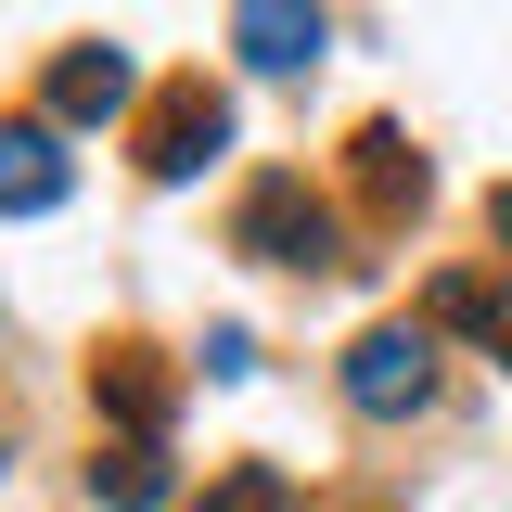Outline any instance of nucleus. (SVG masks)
<instances>
[{"label":"nucleus","mask_w":512,"mask_h":512,"mask_svg":"<svg viewBox=\"0 0 512 512\" xmlns=\"http://www.w3.org/2000/svg\"><path fill=\"white\" fill-rule=\"evenodd\" d=\"M103 410H116L128 436H154V423H167V372H154L141 346H116V359H103Z\"/></svg>","instance_id":"obj_9"},{"label":"nucleus","mask_w":512,"mask_h":512,"mask_svg":"<svg viewBox=\"0 0 512 512\" xmlns=\"http://www.w3.org/2000/svg\"><path fill=\"white\" fill-rule=\"evenodd\" d=\"M205 372H218V384L256 372V333H244V320H218V333H205Z\"/></svg>","instance_id":"obj_12"},{"label":"nucleus","mask_w":512,"mask_h":512,"mask_svg":"<svg viewBox=\"0 0 512 512\" xmlns=\"http://www.w3.org/2000/svg\"><path fill=\"white\" fill-rule=\"evenodd\" d=\"M90 487H103L116 512H167V487H180V474H167V448H154V436H116L103 461H90Z\"/></svg>","instance_id":"obj_8"},{"label":"nucleus","mask_w":512,"mask_h":512,"mask_svg":"<svg viewBox=\"0 0 512 512\" xmlns=\"http://www.w3.org/2000/svg\"><path fill=\"white\" fill-rule=\"evenodd\" d=\"M436 333H474L487 359H512V282H474V269H448V282H436Z\"/></svg>","instance_id":"obj_7"},{"label":"nucleus","mask_w":512,"mask_h":512,"mask_svg":"<svg viewBox=\"0 0 512 512\" xmlns=\"http://www.w3.org/2000/svg\"><path fill=\"white\" fill-rule=\"evenodd\" d=\"M218 154H231V103H218L205 77L167 90V103H154V141H141V167H154V180H192V167H218Z\"/></svg>","instance_id":"obj_3"},{"label":"nucleus","mask_w":512,"mask_h":512,"mask_svg":"<svg viewBox=\"0 0 512 512\" xmlns=\"http://www.w3.org/2000/svg\"><path fill=\"white\" fill-rule=\"evenodd\" d=\"M64 192H77L64 128H52V116H13V128H0V218H52Z\"/></svg>","instance_id":"obj_4"},{"label":"nucleus","mask_w":512,"mask_h":512,"mask_svg":"<svg viewBox=\"0 0 512 512\" xmlns=\"http://www.w3.org/2000/svg\"><path fill=\"white\" fill-rule=\"evenodd\" d=\"M128 90H141V64H128L116 39H77V52L52 64V128H103V116H128Z\"/></svg>","instance_id":"obj_5"},{"label":"nucleus","mask_w":512,"mask_h":512,"mask_svg":"<svg viewBox=\"0 0 512 512\" xmlns=\"http://www.w3.org/2000/svg\"><path fill=\"white\" fill-rule=\"evenodd\" d=\"M487 231H500V244H512V180H500V192H487Z\"/></svg>","instance_id":"obj_13"},{"label":"nucleus","mask_w":512,"mask_h":512,"mask_svg":"<svg viewBox=\"0 0 512 512\" xmlns=\"http://www.w3.org/2000/svg\"><path fill=\"white\" fill-rule=\"evenodd\" d=\"M359 180H372L384 205H423V154H410L397 128H359Z\"/></svg>","instance_id":"obj_10"},{"label":"nucleus","mask_w":512,"mask_h":512,"mask_svg":"<svg viewBox=\"0 0 512 512\" xmlns=\"http://www.w3.org/2000/svg\"><path fill=\"white\" fill-rule=\"evenodd\" d=\"M423 397H436V320H372V333L346 346V410L397 423V410H423Z\"/></svg>","instance_id":"obj_1"},{"label":"nucleus","mask_w":512,"mask_h":512,"mask_svg":"<svg viewBox=\"0 0 512 512\" xmlns=\"http://www.w3.org/2000/svg\"><path fill=\"white\" fill-rule=\"evenodd\" d=\"M244 256H269V269H346V231H333V205L308 180H256L244 192Z\"/></svg>","instance_id":"obj_2"},{"label":"nucleus","mask_w":512,"mask_h":512,"mask_svg":"<svg viewBox=\"0 0 512 512\" xmlns=\"http://www.w3.org/2000/svg\"><path fill=\"white\" fill-rule=\"evenodd\" d=\"M205 512H295V487H282L269 461H244V474H218V487H205Z\"/></svg>","instance_id":"obj_11"},{"label":"nucleus","mask_w":512,"mask_h":512,"mask_svg":"<svg viewBox=\"0 0 512 512\" xmlns=\"http://www.w3.org/2000/svg\"><path fill=\"white\" fill-rule=\"evenodd\" d=\"M320 39H333V26H320V13H295V0H244V13H231V52H244L256 77H308Z\"/></svg>","instance_id":"obj_6"}]
</instances>
